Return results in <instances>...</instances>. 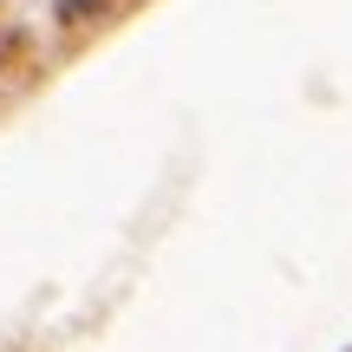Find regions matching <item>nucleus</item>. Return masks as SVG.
Segmentation results:
<instances>
[{"label": "nucleus", "mask_w": 352, "mask_h": 352, "mask_svg": "<svg viewBox=\"0 0 352 352\" xmlns=\"http://www.w3.org/2000/svg\"><path fill=\"white\" fill-rule=\"evenodd\" d=\"M33 59H39V39H33V26H0V78H20V72H33Z\"/></svg>", "instance_id": "1"}, {"label": "nucleus", "mask_w": 352, "mask_h": 352, "mask_svg": "<svg viewBox=\"0 0 352 352\" xmlns=\"http://www.w3.org/2000/svg\"><path fill=\"white\" fill-rule=\"evenodd\" d=\"M111 0H59V20H65V33H72V26H104L111 20Z\"/></svg>", "instance_id": "2"}, {"label": "nucleus", "mask_w": 352, "mask_h": 352, "mask_svg": "<svg viewBox=\"0 0 352 352\" xmlns=\"http://www.w3.org/2000/svg\"><path fill=\"white\" fill-rule=\"evenodd\" d=\"M0 13H7V0H0Z\"/></svg>", "instance_id": "3"}]
</instances>
